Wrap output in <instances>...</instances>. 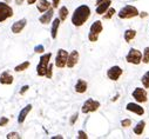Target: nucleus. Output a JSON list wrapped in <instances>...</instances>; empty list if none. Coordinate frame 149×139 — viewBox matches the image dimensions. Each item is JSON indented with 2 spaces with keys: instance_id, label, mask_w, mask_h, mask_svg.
<instances>
[{
  "instance_id": "obj_29",
  "label": "nucleus",
  "mask_w": 149,
  "mask_h": 139,
  "mask_svg": "<svg viewBox=\"0 0 149 139\" xmlns=\"http://www.w3.org/2000/svg\"><path fill=\"white\" fill-rule=\"evenodd\" d=\"M6 138L7 139H13V138H17V139H20L21 137H20V134L18 133V132H10L7 135H6Z\"/></svg>"
},
{
  "instance_id": "obj_4",
  "label": "nucleus",
  "mask_w": 149,
  "mask_h": 139,
  "mask_svg": "<svg viewBox=\"0 0 149 139\" xmlns=\"http://www.w3.org/2000/svg\"><path fill=\"white\" fill-rule=\"evenodd\" d=\"M140 13L137 11V8L133 5H126L123 8H121V11L119 12V18L121 19H130L134 17H137Z\"/></svg>"
},
{
  "instance_id": "obj_30",
  "label": "nucleus",
  "mask_w": 149,
  "mask_h": 139,
  "mask_svg": "<svg viewBox=\"0 0 149 139\" xmlns=\"http://www.w3.org/2000/svg\"><path fill=\"white\" fill-rule=\"evenodd\" d=\"M34 51H35V53H44L45 47H44V45H38L34 47Z\"/></svg>"
},
{
  "instance_id": "obj_35",
  "label": "nucleus",
  "mask_w": 149,
  "mask_h": 139,
  "mask_svg": "<svg viewBox=\"0 0 149 139\" xmlns=\"http://www.w3.org/2000/svg\"><path fill=\"white\" fill-rule=\"evenodd\" d=\"M28 88H29V86H28V85L22 86V87H21V90H20V94H24V93H25V92H26Z\"/></svg>"
},
{
  "instance_id": "obj_38",
  "label": "nucleus",
  "mask_w": 149,
  "mask_h": 139,
  "mask_svg": "<svg viewBox=\"0 0 149 139\" xmlns=\"http://www.w3.org/2000/svg\"><path fill=\"white\" fill-rule=\"evenodd\" d=\"M63 137L62 135H54V137H52V139H62Z\"/></svg>"
},
{
  "instance_id": "obj_18",
  "label": "nucleus",
  "mask_w": 149,
  "mask_h": 139,
  "mask_svg": "<svg viewBox=\"0 0 149 139\" xmlns=\"http://www.w3.org/2000/svg\"><path fill=\"white\" fill-rule=\"evenodd\" d=\"M87 87H88L87 81L84 79H79L75 84V92L77 93H85L87 91Z\"/></svg>"
},
{
  "instance_id": "obj_5",
  "label": "nucleus",
  "mask_w": 149,
  "mask_h": 139,
  "mask_svg": "<svg viewBox=\"0 0 149 139\" xmlns=\"http://www.w3.org/2000/svg\"><path fill=\"white\" fill-rule=\"evenodd\" d=\"M99 107H100V101L89 98L84 102L81 111H82V113H91V112H95Z\"/></svg>"
},
{
  "instance_id": "obj_33",
  "label": "nucleus",
  "mask_w": 149,
  "mask_h": 139,
  "mask_svg": "<svg viewBox=\"0 0 149 139\" xmlns=\"http://www.w3.org/2000/svg\"><path fill=\"white\" fill-rule=\"evenodd\" d=\"M78 134H79V135H78V138H82V139H87V138H88V135H87L84 131H79V132H78Z\"/></svg>"
},
{
  "instance_id": "obj_25",
  "label": "nucleus",
  "mask_w": 149,
  "mask_h": 139,
  "mask_svg": "<svg viewBox=\"0 0 149 139\" xmlns=\"http://www.w3.org/2000/svg\"><path fill=\"white\" fill-rule=\"evenodd\" d=\"M141 81H142V84H143L144 88H149V71H148V72H146V73L142 76Z\"/></svg>"
},
{
  "instance_id": "obj_40",
  "label": "nucleus",
  "mask_w": 149,
  "mask_h": 139,
  "mask_svg": "<svg viewBox=\"0 0 149 139\" xmlns=\"http://www.w3.org/2000/svg\"><path fill=\"white\" fill-rule=\"evenodd\" d=\"M102 1H104V0H96V6H97L99 4H101Z\"/></svg>"
},
{
  "instance_id": "obj_3",
  "label": "nucleus",
  "mask_w": 149,
  "mask_h": 139,
  "mask_svg": "<svg viewBox=\"0 0 149 139\" xmlns=\"http://www.w3.org/2000/svg\"><path fill=\"white\" fill-rule=\"evenodd\" d=\"M102 29H103L102 22H101L100 20L94 21V22L92 24L91 29H89V33H88V39H89V41H92V43L97 41V38H99V36H100V33L102 32Z\"/></svg>"
},
{
  "instance_id": "obj_10",
  "label": "nucleus",
  "mask_w": 149,
  "mask_h": 139,
  "mask_svg": "<svg viewBox=\"0 0 149 139\" xmlns=\"http://www.w3.org/2000/svg\"><path fill=\"white\" fill-rule=\"evenodd\" d=\"M107 76L110 80L116 81L119 80V78L122 76V68L120 66H111L108 71H107Z\"/></svg>"
},
{
  "instance_id": "obj_34",
  "label": "nucleus",
  "mask_w": 149,
  "mask_h": 139,
  "mask_svg": "<svg viewBox=\"0 0 149 139\" xmlns=\"http://www.w3.org/2000/svg\"><path fill=\"white\" fill-rule=\"evenodd\" d=\"M78 116H79V114H78V113H75V114H74V116L70 118V124H72V125H73L74 123L77 121V119H78Z\"/></svg>"
},
{
  "instance_id": "obj_24",
  "label": "nucleus",
  "mask_w": 149,
  "mask_h": 139,
  "mask_svg": "<svg viewBox=\"0 0 149 139\" xmlns=\"http://www.w3.org/2000/svg\"><path fill=\"white\" fill-rule=\"evenodd\" d=\"M29 61H24V62H21L20 65H18V66H15L14 67V71L15 72H21V71H25V70H27L28 67H29Z\"/></svg>"
},
{
  "instance_id": "obj_39",
  "label": "nucleus",
  "mask_w": 149,
  "mask_h": 139,
  "mask_svg": "<svg viewBox=\"0 0 149 139\" xmlns=\"http://www.w3.org/2000/svg\"><path fill=\"white\" fill-rule=\"evenodd\" d=\"M22 3H24V0H15V4L17 5H21Z\"/></svg>"
},
{
  "instance_id": "obj_6",
  "label": "nucleus",
  "mask_w": 149,
  "mask_h": 139,
  "mask_svg": "<svg viewBox=\"0 0 149 139\" xmlns=\"http://www.w3.org/2000/svg\"><path fill=\"white\" fill-rule=\"evenodd\" d=\"M126 59H127V61H128V62H130V64L139 65V64L142 61V53H141L139 50L130 48V51L128 52V54H127Z\"/></svg>"
},
{
  "instance_id": "obj_13",
  "label": "nucleus",
  "mask_w": 149,
  "mask_h": 139,
  "mask_svg": "<svg viewBox=\"0 0 149 139\" xmlns=\"http://www.w3.org/2000/svg\"><path fill=\"white\" fill-rule=\"evenodd\" d=\"M26 24H27V20H26L25 18H24V19H20V20L15 21V22L12 25L11 29H12V32H13L14 34H18V33H20V32L25 28Z\"/></svg>"
},
{
  "instance_id": "obj_8",
  "label": "nucleus",
  "mask_w": 149,
  "mask_h": 139,
  "mask_svg": "<svg viewBox=\"0 0 149 139\" xmlns=\"http://www.w3.org/2000/svg\"><path fill=\"white\" fill-rule=\"evenodd\" d=\"M67 58H68V53L67 51L60 48L56 53V58H55V66L59 67V68H63L66 66V62H67Z\"/></svg>"
},
{
  "instance_id": "obj_28",
  "label": "nucleus",
  "mask_w": 149,
  "mask_h": 139,
  "mask_svg": "<svg viewBox=\"0 0 149 139\" xmlns=\"http://www.w3.org/2000/svg\"><path fill=\"white\" fill-rule=\"evenodd\" d=\"M52 76H53V64L49 62V65H48V67H47V72H46V76H45V77H47L48 79H51Z\"/></svg>"
},
{
  "instance_id": "obj_19",
  "label": "nucleus",
  "mask_w": 149,
  "mask_h": 139,
  "mask_svg": "<svg viewBox=\"0 0 149 139\" xmlns=\"http://www.w3.org/2000/svg\"><path fill=\"white\" fill-rule=\"evenodd\" d=\"M36 8H38L39 12L44 13V12H46L48 8H51V4H49L48 0H39V3L36 4Z\"/></svg>"
},
{
  "instance_id": "obj_26",
  "label": "nucleus",
  "mask_w": 149,
  "mask_h": 139,
  "mask_svg": "<svg viewBox=\"0 0 149 139\" xmlns=\"http://www.w3.org/2000/svg\"><path fill=\"white\" fill-rule=\"evenodd\" d=\"M142 61L144 64H148L149 62V47H146L144 48L143 54H142Z\"/></svg>"
},
{
  "instance_id": "obj_1",
  "label": "nucleus",
  "mask_w": 149,
  "mask_h": 139,
  "mask_svg": "<svg viewBox=\"0 0 149 139\" xmlns=\"http://www.w3.org/2000/svg\"><path fill=\"white\" fill-rule=\"evenodd\" d=\"M89 15H91V8L87 5H81L74 11V13L72 15V24L74 26L79 27L88 20Z\"/></svg>"
},
{
  "instance_id": "obj_12",
  "label": "nucleus",
  "mask_w": 149,
  "mask_h": 139,
  "mask_svg": "<svg viewBox=\"0 0 149 139\" xmlns=\"http://www.w3.org/2000/svg\"><path fill=\"white\" fill-rule=\"evenodd\" d=\"M126 109H127L128 111L135 113V114H139V116H142V114L144 113L143 107L140 106L139 104H136V102H128V104H127V106H126Z\"/></svg>"
},
{
  "instance_id": "obj_20",
  "label": "nucleus",
  "mask_w": 149,
  "mask_h": 139,
  "mask_svg": "<svg viewBox=\"0 0 149 139\" xmlns=\"http://www.w3.org/2000/svg\"><path fill=\"white\" fill-rule=\"evenodd\" d=\"M60 19L59 18H55L54 20H53V22H52V28H51V36H52V38L53 39H55L56 38V36H58V29H59V26H60Z\"/></svg>"
},
{
  "instance_id": "obj_14",
  "label": "nucleus",
  "mask_w": 149,
  "mask_h": 139,
  "mask_svg": "<svg viewBox=\"0 0 149 139\" xmlns=\"http://www.w3.org/2000/svg\"><path fill=\"white\" fill-rule=\"evenodd\" d=\"M53 14H54V8L53 7H51V8H48L46 12H44V14L39 18V21L41 22V24H48V22H51V20H52V18H53Z\"/></svg>"
},
{
  "instance_id": "obj_7",
  "label": "nucleus",
  "mask_w": 149,
  "mask_h": 139,
  "mask_svg": "<svg viewBox=\"0 0 149 139\" xmlns=\"http://www.w3.org/2000/svg\"><path fill=\"white\" fill-rule=\"evenodd\" d=\"M13 15V10L6 3H0V22H3Z\"/></svg>"
},
{
  "instance_id": "obj_23",
  "label": "nucleus",
  "mask_w": 149,
  "mask_h": 139,
  "mask_svg": "<svg viewBox=\"0 0 149 139\" xmlns=\"http://www.w3.org/2000/svg\"><path fill=\"white\" fill-rule=\"evenodd\" d=\"M68 17V8L66 6H62L61 8H59V19L61 21H65Z\"/></svg>"
},
{
  "instance_id": "obj_11",
  "label": "nucleus",
  "mask_w": 149,
  "mask_h": 139,
  "mask_svg": "<svg viewBox=\"0 0 149 139\" xmlns=\"http://www.w3.org/2000/svg\"><path fill=\"white\" fill-rule=\"evenodd\" d=\"M78 61H79V52H78L77 50H74V51H72V52L68 54L66 66L69 67V68H72V67H74V66L78 64Z\"/></svg>"
},
{
  "instance_id": "obj_37",
  "label": "nucleus",
  "mask_w": 149,
  "mask_h": 139,
  "mask_svg": "<svg viewBox=\"0 0 149 139\" xmlns=\"http://www.w3.org/2000/svg\"><path fill=\"white\" fill-rule=\"evenodd\" d=\"M36 3V0H27V4L28 5H33V4H35Z\"/></svg>"
},
{
  "instance_id": "obj_36",
  "label": "nucleus",
  "mask_w": 149,
  "mask_h": 139,
  "mask_svg": "<svg viewBox=\"0 0 149 139\" xmlns=\"http://www.w3.org/2000/svg\"><path fill=\"white\" fill-rule=\"evenodd\" d=\"M59 3H60V0H53V3H52L53 8H56V7L59 6Z\"/></svg>"
},
{
  "instance_id": "obj_32",
  "label": "nucleus",
  "mask_w": 149,
  "mask_h": 139,
  "mask_svg": "<svg viewBox=\"0 0 149 139\" xmlns=\"http://www.w3.org/2000/svg\"><path fill=\"white\" fill-rule=\"evenodd\" d=\"M7 123H8V118H6V117L0 118V126H5Z\"/></svg>"
},
{
  "instance_id": "obj_17",
  "label": "nucleus",
  "mask_w": 149,
  "mask_h": 139,
  "mask_svg": "<svg viewBox=\"0 0 149 139\" xmlns=\"http://www.w3.org/2000/svg\"><path fill=\"white\" fill-rule=\"evenodd\" d=\"M110 4H111L110 0H104V1H102L101 4H99L96 7V14H101V15L104 14L106 11L110 7Z\"/></svg>"
},
{
  "instance_id": "obj_9",
  "label": "nucleus",
  "mask_w": 149,
  "mask_h": 139,
  "mask_svg": "<svg viewBox=\"0 0 149 139\" xmlns=\"http://www.w3.org/2000/svg\"><path fill=\"white\" fill-rule=\"evenodd\" d=\"M133 98L137 101V102H146L148 100V95H147V91L144 88H141V87H136L133 93H132Z\"/></svg>"
},
{
  "instance_id": "obj_15",
  "label": "nucleus",
  "mask_w": 149,
  "mask_h": 139,
  "mask_svg": "<svg viewBox=\"0 0 149 139\" xmlns=\"http://www.w3.org/2000/svg\"><path fill=\"white\" fill-rule=\"evenodd\" d=\"M13 83V76L8 71H4L0 74V84L3 85H11Z\"/></svg>"
},
{
  "instance_id": "obj_2",
  "label": "nucleus",
  "mask_w": 149,
  "mask_h": 139,
  "mask_svg": "<svg viewBox=\"0 0 149 139\" xmlns=\"http://www.w3.org/2000/svg\"><path fill=\"white\" fill-rule=\"evenodd\" d=\"M52 58V53H45L40 57L39 64L36 66V73L39 77H45L46 72H47V67L49 65V60Z\"/></svg>"
},
{
  "instance_id": "obj_31",
  "label": "nucleus",
  "mask_w": 149,
  "mask_h": 139,
  "mask_svg": "<svg viewBox=\"0 0 149 139\" xmlns=\"http://www.w3.org/2000/svg\"><path fill=\"white\" fill-rule=\"evenodd\" d=\"M130 124H132V120L130 119H123V120H121V126H123V127H128V126H130Z\"/></svg>"
},
{
  "instance_id": "obj_21",
  "label": "nucleus",
  "mask_w": 149,
  "mask_h": 139,
  "mask_svg": "<svg viewBox=\"0 0 149 139\" xmlns=\"http://www.w3.org/2000/svg\"><path fill=\"white\" fill-rule=\"evenodd\" d=\"M144 126H146V121H144V120L139 121V123L136 124V126L134 127V133H135V134H137V135L142 134V133H143V131H144Z\"/></svg>"
},
{
  "instance_id": "obj_41",
  "label": "nucleus",
  "mask_w": 149,
  "mask_h": 139,
  "mask_svg": "<svg viewBox=\"0 0 149 139\" xmlns=\"http://www.w3.org/2000/svg\"><path fill=\"white\" fill-rule=\"evenodd\" d=\"M7 1H10V0H7Z\"/></svg>"
},
{
  "instance_id": "obj_16",
  "label": "nucleus",
  "mask_w": 149,
  "mask_h": 139,
  "mask_svg": "<svg viewBox=\"0 0 149 139\" xmlns=\"http://www.w3.org/2000/svg\"><path fill=\"white\" fill-rule=\"evenodd\" d=\"M31 110H32V105H31V104H28V105H26V106L20 111V113H19V116H18V123H19V124H22V123L25 121V119H26V117L28 116V113L31 112Z\"/></svg>"
},
{
  "instance_id": "obj_27",
  "label": "nucleus",
  "mask_w": 149,
  "mask_h": 139,
  "mask_svg": "<svg viewBox=\"0 0 149 139\" xmlns=\"http://www.w3.org/2000/svg\"><path fill=\"white\" fill-rule=\"evenodd\" d=\"M114 14H115V10L114 8H108L106 11V14H103V19H110Z\"/></svg>"
},
{
  "instance_id": "obj_22",
  "label": "nucleus",
  "mask_w": 149,
  "mask_h": 139,
  "mask_svg": "<svg viewBox=\"0 0 149 139\" xmlns=\"http://www.w3.org/2000/svg\"><path fill=\"white\" fill-rule=\"evenodd\" d=\"M125 40L127 41V43H129L130 40H133L135 37H136V31L135 29H127L126 32H125Z\"/></svg>"
}]
</instances>
